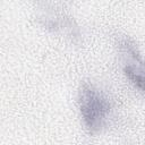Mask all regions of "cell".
<instances>
[{
  "instance_id": "6da1fadb",
  "label": "cell",
  "mask_w": 145,
  "mask_h": 145,
  "mask_svg": "<svg viewBox=\"0 0 145 145\" xmlns=\"http://www.w3.org/2000/svg\"><path fill=\"white\" fill-rule=\"evenodd\" d=\"M78 108L85 129L93 135L106 126L113 103L106 93L94 84L84 82L78 92Z\"/></svg>"
},
{
  "instance_id": "7a4b0ae2",
  "label": "cell",
  "mask_w": 145,
  "mask_h": 145,
  "mask_svg": "<svg viewBox=\"0 0 145 145\" xmlns=\"http://www.w3.org/2000/svg\"><path fill=\"white\" fill-rule=\"evenodd\" d=\"M116 46L123 75L129 83L145 96V60L137 44L128 35H119L116 37Z\"/></svg>"
}]
</instances>
